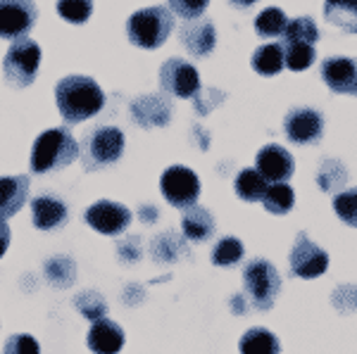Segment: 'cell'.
Segmentation results:
<instances>
[{"instance_id": "1", "label": "cell", "mask_w": 357, "mask_h": 354, "mask_svg": "<svg viewBox=\"0 0 357 354\" xmlns=\"http://www.w3.org/2000/svg\"><path fill=\"white\" fill-rule=\"evenodd\" d=\"M55 102L67 124H82L102 110L105 93L91 77L69 74L55 86Z\"/></svg>"}, {"instance_id": "2", "label": "cell", "mask_w": 357, "mask_h": 354, "mask_svg": "<svg viewBox=\"0 0 357 354\" xmlns=\"http://www.w3.org/2000/svg\"><path fill=\"white\" fill-rule=\"evenodd\" d=\"M79 157V143L67 129H48L33 143L31 171L50 174L55 169L69 167Z\"/></svg>"}, {"instance_id": "3", "label": "cell", "mask_w": 357, "mask_h": 354, "mask_svg": "<svg viewBox=\"0 0 357 354\" xmlns=\"http://www.w3.org/2000/svg\"><path fill=\"white\" fill-rule=\"evenodd\" d=\"M172 29H174V19H172L169 10L162 8V5H153V8H143L129 17L126 36L138 48L155 50L165 45Z\"/></svg>"}, {"instance_id": "4", "label": "cell", "mask_w": 357, "mask_h": 354, "mask_svg": "<svg viewBox=\"0 0 357 354\" xmlns=\"http://www.w3.org/2000/svg\"><path fill=\"white\" fill-rule=\"evenodd\" d=\"M124 152V134L117 127H98L86 134V138L79 147L82 164L86 171H96L110 167L117 162Z\"/></svg>"}, {"instance_id": "5", "label": "cell", "mask_w": 357, "mask_h": 354, "mask_svg": "<svg viewBox=\"0 0 357 354\" xmlns=\"http://www.w3.org/2000/svg\"><path fill=\"white\" fill-rule=\"evenodd\" d=\"M38 67H41V48H38V43L26 36L17 38L3 60L5 81L15 86V88H26L36 79Z\"/></svg>"}, {"instance_id": "6", "label": "cell", "mask_w": 357, "mask_h": 354, "mask_svg": "<svg viewBox=\"0 0 357 354\" xmlns=\"http://www.w3.org/2000/svg\"><path fill=\"white\" fill-rule=\"evenodd\" d=\"M245 295L252 302L255 309H269L274 307V300L281 293V276L274 269L272 262L267 259H252L243 271Z\"/></svg>"}, {"instance_id": "7", "label": "cell", "mask_w": 357, "mask_h": 354, "mask_svg": "<svg viewBox=\"0 0 357 354\" xmlns=\"http://www.w3.org/2000/svg\"><path fill=\"white\" fill-rule=\"evenodd\" d=\"M160 188H162V195L172 207L176 209H188L198 202L200 198V179L193 169L174 164L162 174L160 179Z\"/></svg>"}, {"instance_id": "8", "label": "cell", "mask_w": 357, "mask_h": 354, "mask_svg": "<svg viewBox=\"0 0 357 354\" xmlns=\"http://www.w3.org/2000/svg\"><path fill=\"white\" fill-rule=\"evenodd\" d=\"M160 83L169 95L193 98L200 90V74L191 62L181 60V57H169L160 70Z\"/></svg>"}, {"instance_id": "9", "label": "cell", "mask_w": 357, "mask_h": 354, "mask_svg": "<svg viewBox=\"0 0 357 354\" xmlns=\"http://www.w3.org/2000/svg\"><path fill=\"white\" fill-rule=\"evenodd\" d=\"M36 24L33 0H0V38H24Z\"/></svg>"}, {"instance_id": "10", "label": "cell", "mask_w": 357, "mask_h": 354, "mask_svg": "<svg viewBox=\"0 0 357 354\" xmlns=\"http://www.w3.org/2000/svg\"><path fill=\"white\" fill-rule=\"evenodd\" d=\"M291 271L301 278H317L329 269V255L307 238V233H298L289 255Z\"/></svg>"}, {"instance_id": "11", "label": "cell", "mask_w": 357, "mask_h": 354, "mask_svg": "<svg viewBox=\"0 0 357 354\" xmlns=\"http://www.w3.org/2000/svg\"><path fill=\"white\" fill-rule=\"evenodd\" d=\"M86 224L102 236H119L131 224V212L112 200H98L86 209Z\"/></svg>"}, {"instance_id": "12", "label": "cell", "mask_w": 357, "mask_h": 354, "mask_svg": "<svg viewBox=\"0 0 357 354\" xmlns=\"http://www.w3.org/2000/svg\"><path fill=\"white\" fill-rule=\"evenodd\" d=\"M286 138L296 145H312L321 140L324 134V117L312 107H296L284 119Z\"/></svg>"}, {"instance_id": "13", "label": "cell", "mask_w": 357, "mask_h": 354, "mask_svg": "<svg viewBox=\"0 0 357 354\" xmlns=\"http://www.w3.org/2000/svg\"><path fill=\"white\" fill-rule=\"evenodd\" d=\"M321 81L329 86L333 93L357 95V62L343 55L326 57L321 62Z\"/></svg>"}, {"instance_id": "14", "label": "cell", "mask_w": 357, "mask_h": 354, "mask_svg": "<svg viewBox=\"0 0 357 354\" xmlns=\"http://www.w3.org/2000/svg\"><path fill=\"white\" fill-rule=\"evenodd\" d=\"M267 181L272 184H281V181L291 179L293 171H296V159L284 145H264L260 152H257V167H255Z\"/></svg>"}, {"instance_id": "15", "label": "cell", "mask_w": 357, "mask_h": 354, "mask_svg": "<svg viewBox=\"0 0 357 354\" xmlns=\"http://www.w3.org/2000/svg\"><path fill=\"white\" fill-rule=\"evenodd\" d=\"M181 41L186 50L195 57H205L217 45V29L207 19H188L181 29Z\"/></svg>"}, {"instance_id": "16", "label": "cell", "mask_w": 357, "mask_h": 354, "mask_svg": "<svg viewBox=\"0 0 357 354\" xmlns=\"http://www.w3.org/2000/svg\"><path fill=\"white\" fill-rule=\"evenodd\" d=\"M89 347L93 354H119L124 347V330L110 319H96L89 330Z\"/></svg>"}, {"instance_id": "17", "label": "cell", "mask_w": 357, "mask_h": 354, "mask_svg": "<svg viewBox=\"0 0 357 354\" xmlns=\"http://www.w3.org/2000/svg\"><path fill=\"white\" fill-rule=\"evenodd\" d=\"M29 176H0V219L8 221L24 207L29 198Z\"/></svg>"}, {"instance_id": "18", "label": "cell", "mask_w": 357, "mask_h": 354, "mask_svg": "<svg viewBox=\"0 0 357 354\" xmlns=\"http://www.w3.org/2000/svg\"><path fill=\"white\" fill-rule=\"evenodd\" d=\"M169 102L160 98V95H143V98H136L131 102V119L146 129L169 124Z\"/></svg>"}, {"instance_id": "19", "label": "cell", "mask_w": 357, "mask_h": 354, "mask_svg": "<svg viewBox=\"0 0 357 354\" xmlns=\"http://www.w3.org/2000/svg\"><path fill=\"white\" fill-rule=\"evenodd\" d=\"M31 219L41 231H53L67 224V204L53 195H38L31 202Z\"/></svg>"}, {"instance_id": "20", "label": "cell", "mask_w": 357, "mask_h": 354, "mask_svg": "<svg viewBox=\"0 0 357 354\" xmlns=\"http://www.w3.org/2000/svg\"><path fill=\"white\" fill-rule=\"evenodd\" d=\"M181 228H183V236H186L188 241L203 243L215 233V219H212V214L207 212L205 207L193 204V207H188L186 214H183Z\"/></svg>"}, {"instance_id": "21", "label": "cell", "mask_w": 357, "mask_h": 354, "mask_svg": "<svg viewBox=\"0 0 357 354\" xmlns=\"http://www.w3.org/2000/svg\"><path fill=\"white\" fill-rule=\"evenodd\" d=\"M324 17L341 31L357 33V0H324Z\"/></svg>"}, {"instance_id": "22", "label": "cell", "mask_w": 357, "mask_h": 354, "mask_svg": "<svg viewBox=\"0 0 357 354\" xmlns=\"http://www.w3.org/2000/svg\"><path fill=\"white\" fill-rule=\"evenodd\" d=\"M252 70L262 77H276L281 70H284V45L281 43H267L260 45V48L252 53L250 60Z\"/></svg>"}, {"instance_id": "23", "label": "cell", "mask_w": 357, "mask_h": 354, "mask_svg": "<svg viewBox=\"0 0 357 354\" xmlns=\"http://www.w3.org/2000/svg\"><path fill=\"white\" fill-rule=\"evenodd\" d=\"M241 354H279L281 342L267 328H250L241 338Z\"/></svg>"}, {"instance_id": "24", "label": "cell", "mask_w": 357, "mask_h": 354, "mask_svg": "<svg viewBox=\"0 0 357 354\" xmlns=\"http://www.w3.org/2000/svg\"><path fill=\"white\" fill-rule=\"evenodd\" d=\"M267 188H269L267 179H264L257 169H243L234 181L236 195L241 200H245V202H257V200H262Z\"/></svg>"}, {"instance_id": "25", "label": "cell", "mask_w": 357, "mask_h": 354, "mask_svg": "<svg viewBox=\"0 0 357 354\" xmlns=\"http://www.w3.org/2000/svg\"><path fill=\"white\" fill-rule=\"evenodd\" d=\"M262 202L269 214H289L293 209V204H296V193H293L291 186H286L284 181H281V184H272L267 188Z\"/></svg>"}, {"instance_id": "26", "label": "cell", "mask_w": 357, "mask_h": 354, "mask_svg": "<svg viewBox=\"0 0 357 354\" xmlns=\"http://www.w3.org/2000/svg\"><path fill=\"white\" fill-rule=\"evenodd\" d=\"M286 24H289V17L281 8H267L257 15L255 19V31L260 33L262 38H276L284 36Z\"/></svg>"}, {"instance_id": "27", "label": "cell", "mask_w": 357, "mask_h": 354, "mask_svg": "<svg viewBox=\"0 0 357 354\" xmlns=\"http://www.w3.org/2000/svg\"><path fill=\"white\" fill-rule=\"evenodd\" d=\"M319 41V29H317L312 17H296L286 24L284 43H310L314 45Z\"/></svg>"}, {"instance_id": "28", "label": "cell", "mask_w": 357, "mask_h": 354, "mask_svg": "<svg viewBox=\"0 0 357 354\" xmlns=\"http://www.w3.org/2000/svg\"><path fill=\"white\" fill-rule=\"evenodd\" d=\"M314 45L310 43H284V67H289L293 72L307 70L314 62Z\"/></svg>"}, {"instance_id": "29", "label": "cell", "mask_w": 357, "mask_h": 354, "mask_svg": "<svg viewBox=\"0 0 357 354\" xmlns=\"http://www.w3.org/2000/svg\"><path fill=\"white\" fill-rule=\"evenodd\" d=\"M243 243L238 241V238L229 236V238H222L220 243L215 245V250H212V264L217 266H234L238 264L241 259H243Z\"/></svg>"}, {"instance_id": "30", "label": "cell", "mask_w": 357, "mask_h": 354, "mask_svg": "<svg viewBox=\"0 0 357 354\" xmlns=\"http://www.w3.org/2000/svg\"><path fill=\"white\" fill-rule=\"evenodd\" d=\"M57 13L69 24H84L93 13V3L91 0H57Z\"/></svg>"}, {"instance_id": "31", "label": "cell", "mask_w": 357, "mask_h": 354, "mask_svg": "<svg viewBox=\"0 0 357 354\" xmlns=\"http://www.w3.org/2000/svg\"><path fill=\"white\" fill-rule=\"evenodd\" d=\"M74 273H77V269H74V262L69 257H53L45 264V276L50 278V283L62 285V288H67L74 281Z\"/></svg>"}, {"instance_id": "32", "label": "cell", "mask_w": 357, "mask_h": 354, "mask_svg": "<svg viewBox=\"0 0 357 354\" xmlns=\"http://www.w3.org/2000/svg\"><path fill=\"white\" fill-rule=\"evenodd\" d=\"M333 209H336L338 219H341L343 224L357 228V188L343 191L341 195L333 198Z\"/></svg>"}, {"instance_id": "33", "label": "cell", "mask_w": 357, "mask_h": 354, "mask_svg": "<svg viewBox=\"0 0 357 354\" xmlns=\"http://www.w3.org/2000/svg\"><path fill=\"white\" fill-rule=\"evenodd\" d=\"M74 305H77V309L84 314V316L89 319H102L107 314V305H105V298L98 293H82L74 298Z\"/></svg>"}, {"instance_id": "34", "label": "cell", "mask_w": 357, "mask_h": 354, "mask_svg": "<svg viewBox=\"0 0 357 354\" xmlns=\"http://www.w3.org/2000/svg\"><path fill=\"white\" fill-rule=\"evenodd\" d=\"M3 354H41V347H38V340L33 335L17 333L5 340Z\"/></svg>"}, {"instance_id": "35", "label": "cell", "mask_w": 357, "mask_h": 354, "mask_svg": "<svg viewBox=\"0 0 357 354\" xmlns=\"http://www.w3.org/2000/svg\"><path fill=\"white\" fill-rule=\"evenodd\" d=\"M210 0H169V8L183 19H198L207 10Z\"/></svg>"}, {"instance_id": "36", "label": "cell", "mask_w": 357, "mask_h": 354, "mask_svg": "<svg viewBox=\"0 0 357 354\" xmlns=\"http://www.w3.org/2000/svg\"><path fill=\"white\" fill-rule=\"evenodd\" d=\"M224 100V93L222 90H215V88H200L198 93L193 95V102H195V110L200 114H207L212 107H217L220 102Z\"/></svg>"}, {"instance_id": "37", "label": "cell", "mask_w": 357, "mask_h": 354, "mask_svg": "<svg viewBox=\"0 0 357 354\" xmlns=\"http://www.w3.org/2000/svg\"><path fill=\"white\" fill-rule=\"evenodd\" d=\"M138 243V238H129V241L126 243H122L119 245V257H122V259H126V262H134V259H138V257H141V250L138 248H134V245Z\"/></svg>"}, {"instance_id": "38", "label": "cell", "mask_w": 357, "mask_h": 354, "mask_svg": "<svg viewBox=\"0 0 357 354\" xmlns=\"http://www.w3.org/2000/svg\"><path fill=\"white\" fill-rule=\"evenodd\" d=\"M10 248V226L5 219H0V257L8 252Z\"/></svg>"}, {"instance_id": "39", "label": "cell", "mask_w": 357, "mask_h": 354, "mask_svg": "<svg viewBox=\"0 0 357 354\" xmlns=\"http://www.w3.org/2000/svg\"><path fill=\"white\" fill-rule=\"evenodd\" d=\"M141 216H143V221H155L160 214H158V209H155V207H151V204H146V207L141 209Z\"/></svg>"}, {"instance_id": "40", "label": "cell", "mask_w": 357, "mask_h": 354, "mask_svg": "<svg viewBox=\"0 0 357 354\" xmlns=\"http://www.w3.org/2000/svg\"><path fill=\"white\" fill-rule=\"evenodd\" d=\"M229 3H231L234 8H250V5H255L257 0H229Z\"/></svg>"}]
</instances>
